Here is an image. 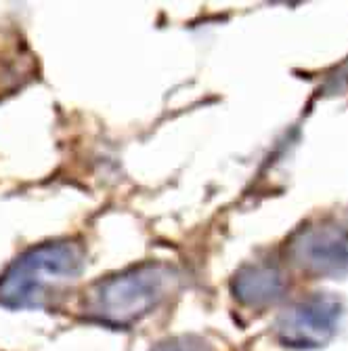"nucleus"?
Masks as SVG:
<instances>
[{
  "label": "nucleus",
  "instance_id": "1",
  "mask_svg": "<svg viewBox=\"0 0 348 351\" xmlns=\"http://www.w3.org/2000/svg\"><path fill=\"white\" fill-rule=\"evenodd\" d=\"M84 269V250L72 240L31 246L0 276V305L9 309H44Z\"/></svg>",
  "mask_w": 348,
  "mask_h": 351
},
{
  "label": "nucleus",
  "instance_id": "2",
  "mask_svg": "<svg viewBox=\"0 0 348 351\" xmlns=\"http://www.w3.org/2000/svg\"><path fill=\"white\" fill-rule=\"evenodd\" d=\"M180 284L176 267L166 263H143L101 280L90 291L86 315L90 320L129 328L160 307Z\"/></svg>",
  "mask_w": 348,
  "mask_h": 351
},
{
  "label": "nucleus",
  "instance_id": "3",
  "mask_svg": "<svg viewBox=\"0 0 348 351\" xmlns=\"http://www.w3.org/2000/svg\"><path fill=\"white\" fill-rule=\"evenodd\" d=\"M342 317V303L327 295L314 293L279 315L275 324L277 339L292 349H319L334 339Z\"/></svg>",
  "mask_w": 348,
  "mask_h": 351
},
{
  "label": "nucleus",
  "instance_id": "4",
  "mask_svg": "<svg viewBox=\"0 0 348 351\" xmlns=\"http://www.w3.org/2000/svg\"><path fill=\"white\" fill-rule=\"evenodd\" d=\"M290 263L314 278L348 276V232L338 226L300 230L288 242Z\"/></svg>",
  "mask_w": 348,
  "mask_h": 351
},
{
  "label": "nucleus",
  "instance_id": "5",
  "mask_svg": "<svg viewBox=\"0 0 348 351\" xmlns=\"http://www.w3.org/2000/svg\"><path fill=\"white\" fill-rule=\"evenodd\" d=\"M286 278L271 263H254L241 267L231 284L235 299L247 307H269L286 293Z\"/></svg>",
  "mask_w": 348,
  "mask_h": 351
},
{
  "label": "nucleus",
  "instance_id": "6",
  "mask_svg": "<svg viewBox=\"0 0 348 351\" xmlns=\"http://www.w3.org/2000/svg\"><path fill=\"white\" fill-rule=\"evenodd\" d=\"M151 351H212V347L200 337H172L155 345Z\"/></svg>",
  "mask_w": 348,
  "mask_h": 351
}]
</instances>
